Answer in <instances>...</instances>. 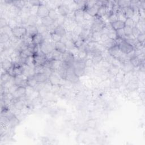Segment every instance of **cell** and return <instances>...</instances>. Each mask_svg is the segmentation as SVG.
Masks as SVG:
<instances>
[{"mask_svg": "<svg viewBox=\"0 0 145 145\" xmlns=\"http://www.w3.org/2000/svg\"><path fill=\"white\" fill-rule=\"evenodd\" d=\"M72 67L75 75L79 78L81 77L84 74V69L86 67L85 60L75 58L72 64Z\"/></svg>", "mask_w": 145, "mask_h": 145, "instance_id": "cell-1", "label": "cell"}, {"mask_svg": "<svg viewBox=\"0 0 145 145\" xmlns=\"http://www.w3.org/2000/svg\"><path fill=\"white\" fill-rule=\"evenodd\" d=\"M40 49L45 55L51 53L54 50V43L52 41H44L40 45Z\"/></svg>", "mask_w": 145, "mask_h": 145, "instance_id": "cell-2", "label": "cell"}, {"mask_svg": "<svg viewBox=\"0 0 145 145\" xmlns=\"http://www.w3.org/2000/svg\"><path fill=\"white\" fill-rule=\"evenodd\" d=\"M35 65L36 66H44L47 62L46 56L44 54L41 52H38L36 54L33 55Z\"/></svg>", "mask_w": 145, "mask_h": 145, "instance_id": "cell-3", "label": "cell"}, {"mask_svg": "<svg viewBox=\"0 0 145 145\" xmlns=\"http://www.w3.org/2000/svg\"><path fill=\"white\" fill-rule=\"evenodd\" d=\"M62 81V79L56 71H53L48 78V82L52 86H60Z\"/></svg>", "mask_w": 145, "mask_h": 145, "instance_id": "cell-4", "label": "cell"}, {"mask_svg": "<svg viewBox=\"0 0 145 145\" xmlns=\"http://www.w3.org/2000/svg\"><path fill=\"white\" fill-rule=\"evenodd\" d=\"M12 35L21 39L26 35V28L23 26H16L12 29Z\"/></svg>", "mask_w": 145, "mask_h": 145, "instance_id": "cell-5", "label": "cell"}, {"mask_svg": "<svg viewBox=\"0 0 145 145\" xmlns=\"http://www.w3.org/2000/svg\"><path fill=\"white\" fill-rule=\"evenodd\" d=\"M49 8L47 7L46 4L43 3L38 7L36 15L41 19L48 16Z\"/></svg>", "mask_w": 145, "mask_h": 145, "instance_id": "cell-6", "label": "cell"}, {"mask_svg": "<svg viewBox=\"0 0 145 145\" xmlns=\"http://www.w3.org/2000/svg\"><path fill=\"white\" fill-rule=\"evenodd\" d=\"M84 10L81 8L76 9L74 11V19L77 24L82 25L84 22Z\"/></svg>", "mask_w": 145, "mask_h": 145, "instance_id": "cell-7", "label": "cell"}, {"mask_svg": "<svg viewBox=\"0 0 145 145\" xmlns=\"http://www.w3.org/2000/svg\"><path fill=\"white\" fill-rule=\"evenodd\" d=\"M75 56L70 52L67 50L65 53L62 54V62L70 65L72 66V64L75 61Z\"/></svg>", "mask_w": 145, "mask_h": 145, "instance_id": "cell-8", "label": "cell"}, {"mask_svg": "<svg viewBox=\"0 0 145 145\" xmlns=\"http://www.w3.org/2000/svg\"><path fill=\"white\" fill-rule=\"evenodd\" d=\"M59 15L66 16L71 11L69 5L65 3H61L56 8Z\"/></svg>", "mask_w": 145, "mask_h": 145, "instance_id": "cell-9", "label": "cell"}, {"mask_svg": "<svg viewBox=\"0 0 145 145\" xmlns=\"http://www.w3.org/2000/svg\"><path fill=\"white\" fill-rule=\"evenodd\" d=\"M134 67L130 62V61H126L125 62L121 63L120 66V69L126 74L130 72H131L134 69Z\"/></svg>", "mask_w": 145, "mask_h": 145, "instance_id": "cell-10", "label": "cell"}, {"mask_svg": "<svg viewBox=\"0 0 145 145\" xmlns=\"http://www.w3.org/2000/svg\"><path fill=\"white\" fill-rule=\"evenodd\" d=\"M39 19L36 15H30L27 19L25 27L27 26H36Z\"/></svg>", "mask_w": 145, "mask_h": 145, "instance_id": "cell-11", "label": "cell"}, {"mask_svg": "<svg viewBox=\"0 0 145 145\" xmlns=\"http://www.w3.org/2000/svg\"><path fill=\"white\" fill-rule=\"evenodd\" d=\"M118 46L120 49V51L122 53L126 54L131 52L134 49L133 46L127 43V42H126L125 40H123V41Z\"/></svg>", "mask_w": 145, "mask_h": 145, "instance_id": "cell-12", "label": "cell"}, {"mask_svg": "<svg viewBox=\"0 0 145 145\" xmlns=\"http://www.w3.org/2000/svg\"><path fill=\"white\" fill-rule=\"evenodd\" d=\"M91 59L94 66L98 65L103 59V56L101 53L97 52H93L92 53Z\"/></svg>", "mask_w": 145, "mask_h": 145, "instance_id": "cell-13", "label": "cell"}, {"mask_svg": "<svg viewBox=\"0 0 145 145\" xmlns=\"http://www.w3.org/2000/svg\"><path fill=\"white\" fill-rule=\"evenodd\" d=\"M1 68H2L5 71H7L11 68H12L13 66V63L12 61L10 59V58L9 57H7V58H5L4 59L1 60Z\"/></svg>", "mask_w": 145, "mask_h": 145, "instance_id": "cell-14", "label": "cell"}, {"mask_svg": "<svg viewBox=\"0 0 145 145\" xmlns=\"http://www.w3.org/2000/svg\"><path fill=\"white\" fill-rule=\"evenodd\" d=\"M26 87H18L16 90L12 94L14 99H20L25 95Z\"/></svg>", "mask_w": 145, "mask_h": 145, "instance_id": "cell-15", "label": "cell"}, {"mask_svg": "<svg viewBox=\"0 0 145 145\" xmlns=\"http://www.w3.org/2000/svg\"><path fill=\"white\" fill-rule=\"evenodd\" d=\"M33 77L37 83H46L48 82L49 77L44 73H36Z\"/></svg>", "mask_w": 145, "mask_h": 145, "instance_id": "cell-16", "label": "cell"}, {"mask_svg": "<svg viewBox=\"0 0 145 145\" xmlns=\"http://www.w3.org/2000/svg\"><path fill=\"white\" fill-rule=\"evenodd\" d=\"M99 7L100 6L96 2V3L94 5H93L92 6H91L90 7L86 8L84 11H86L91 16L94 17V16H96L97 15V12H98V10H99Z\"/></svg>", "mask_w": 145, "mask_h": 145, "instance_id": "cell-17", "label": "cell"}, {"mask_svg": "<svg viewBox=\"0 0 145 145\" xmlns=\"http://www.w3.org/2000/svg\"><path fill=\"white\" fill-rule=\"evenodd\" d=\"M108 54L111 56L113 57L114 58H117L118 57V56L120 55V54L121 53V51L120 49L119 48V46L117 45H114L113 46H112V48L108 49L107 50Z\"/></svg>", "mask_w": 145, "mask_h": 145, "instance_id": "cell-18", "label": "cell"}, {"mask_svg": "<svg viewBox=\"0 0 145 145\" xmlns=\"http://www.w3.org/2000/svg\"><path fill=\"white\" fill-rule=\"evenodd\" d=\"M54 49L62 54L65 53L67 51L65 44L61 41L54 43Z\"/></svg>", "mask_w": 145, "mask_h": 145, "instance_id": "cell-19", "label": "cell"}, {"mask_svg": "<svg viewBox=\"0 0 145 145\" xmlns=\"http://www.w3.org/2000/svg\"><path fill=\"white\" fill-rule=\"evenodd\" d=\"M120 67L116 65H110V66L109 67V68L108 69V73L109 74V76H112L113 77H114L116 76V75L118 72V71H120Z\"/></svg>", "mask_w": 145, "mask_h": 145, "instance_id": "cell-20", "label": "cell"}, {"mask_svg": "<svg viewBox=\"0 0 145 145\" xmlns=\"http://www.w3.org/2000/svg\"><path fill=\"white\" fill-rule=\"evenodd\" d=\"M54 32L62 37L66 36L67 31L63 25H57L54 29Z\"/></svg>", "mask_w": 145, "mask_h": 145, "instance_id": "cell-21", "label": "cell"}, {"mask_svg": "<svg viewBox=\"0 0 145 145\" xmlns=\"http://www.w3.org/2000/svg\"><path fill=\"white\" fill-rule=\"evenodd\" d=\"M13 76H12L7 71H5L1 74V85H4L6 83L10 82Z\"/></svg>", "mask_w": 145, "mask_h": 145, "instance_id": "cell-22", "label": "cell"}, {"mask_svg": "<svg viewBox=\"0 0 145 145\" xmlns=\"http://www.w3.org/2000/svg\"><path fill=\"white\" fill-rule=\"evenodd\" d=\"M44 41L42 34L39 33L32 37V43L36 45H40L44 42Z\"/></svg>", "mask_w": 145, "mask_h": 145, "instance_id": "cell-23", "label": "cell"}, {"mask_svg": "<svg viewBox=\"0 0 145 145\" xmlns=\"http://www.w3.org/2000/svg\"><path fill=\"white\" fill-rule=\"evenodd\" d=\"M26 35L31 37L38 33L36 26H27L26 27Z\"/></svg>", "mask_w": 145, "mask_h": 145, "instance_id": "cell-24", "label": "cell"}, {"mask_svg": "<svg viewBox=\"0 0 145 145\" xmlns=\"http://www.w3.org/2000/svg\"><path fill=\"white\" fill-rule=\"evenodd\" d=\"M121 10L123 11L126 18H131L135 12V11L130 6Z\"/></svg>", "mask_w": 145, "mask_h": 145, "instance_id": "cell-25", "label": "cell"}, {"mask_svg": "<svg viewBox=\"0 0 145 145\" xmlns=\"http://www.w3.org/2000/svg\"><path fill=\"white\" fill-rule=\"evenodd\" d=\"M130 62L133 65L134 67H138L143 62H144V60H142L139 57H134L130 60Z\"/></svg>", "mask_w": 145, "mask_h": 145, "instance_id": "cell-26", "label": "cell"}, {"mask_svg": "<svg viewBox=\"0 0 145 145\" xmlns=\"http://www.w3.org/2000/svg\"><path fill=\"white\" fill-rule=\"evenodd\" d=\"M40 22L41 23L44 25L45 26L49 27V26L52 25V24H53L55 22V21H54L53 20H52L50 17H49L48 16L46 17H45L42 19H40Z\"/></svg>", "mask_w": 145, "mask_h": 145, "instance_id": "cell-27", "label": "cell"}, {"mask_svg": "<svg viewBox=\"0 0 145 145\" xmlns=\"http://www.w3.org/2000/svg\"><path fill=\"white\" fill-rule=\"evenodd\" d=\"M111 27L112 28L115 29L116 31L120 29L123 28L125 27V23L123 22L120 21V20H117L114 22V23L110 24Z\"/></svg>", "mask_w": 145, "mask_h": 145, "instance_id": "cell-28", "label": "cell"}, {"mask_svg": "<svg viewBox=\"0 0 145 145\" xmlns=\"http://www.w3.org/2000/svg\"><path fill=\"white\" fill-rule=\"evenodd\" d=\"M48 16L54 21H56L59 16V14L56 8H50L49 11Z\"/></svg>", "mask_w": 145, "mask_h": 145, "instance_id": "cell-29", "label": "cell"}, {"mask_svg": "<svg viewBox=\"0 0 145 145\" xmlns=\"http://www.w3.org/2000/svg\"><path fill=\"white\" fill-rule=\"evenodd\" d=\"M144 20L140 19L136 24L135 27L141 33H144Z\"/></svg>", "mask_w": 145, "mask_h": 145, "instance_id": "cell-30", "label": "cell"}, {"mask_svg": "<svg viewBox=\"0 0 145 145\" xmlns=\"http://www.w3.org/2000/svg\"><path fill=\"white\" fill-rule=\"evenodd\" d=\"M1 33H6L11 37L12 36V28L8 24H7L6 25L1 28Z\"/></svg>", "mask_w": 145, "mask_h": 145, "instance_id": "cell-31", "label": "cell"}, {"mask_svg": "<svg viewBox=\"0 0 145 145\" xmlns=\"http://www.w3.org/2000/svg\"><path fill=\"white\" fill-rule=\"evenodd\" d=\"M107 36H108L109 39L113 40H115L117 39V37L116 31L115 29H114L113 28H112V27H110L109 28L108 32L107 33Z\"/></svg>", "mask_w": 145, "mask_h": 145, "instance_id": "cell-32", "label": "cell"}, {"mask_svg": "<svg viewBox=\"0 0 145 145\" xmlns=\"http://www.w3.org/2000/svg\"><path fill=\"white\" fill-rule=\"evenodd\" d=\"M101 44L104 45V46L107 50H108V49L112 48V46L116 45L114 40H112V39H108V40H106L105 41L102 42Z\"/></svg>", "mask_w": 145, "mask_h": 145, "instance_id": "cell-33", "label": "cell"}, {"mask_svg": "<svg viewBox=\"0 0 145 145\" xmlns=\"http://www.w3.org/2000/svg\"><path fill=\"white\" fill-rule=\"evenodd\" d=\"M24 65H25L27 66H28L29 67H33V68L35 67V62H34V59H33V56H28L26 58V59L25 60Z\"/></svg>", "mask_w": 145, "mask_h": 145, "instance_id": "cell-34", "label": "cell"}, {"mask_svg": "<svg viewBox=\"0 0 145 145\" xmlns=\"http://www.w3.org/2000/svg\"><path fill=\"white\" fill-rule=\"evenodd\" d=\"M10 40V36L6 33H1L0 42L1 44H5L9 42Z\"/></svg>", "mask_w": 145, "mask_h": 145, "instance_id": "cell-35", "label": "cell"}, {"mask_svg": "<svg viewBox=\"0 0 145 145\" xmlns=\"http://www.w3.org/2000/svg\"><path fill=\"white\" fill-rule=\"evenodd\" d=\"M106 14V7L104 5H102L99 7L98 12H97V14L96 16L99 18H101V17L104 16V15H105Z\"/></svg>", "mask_w": 145, "mask_h": 145, "instance_id": "cell-36", "label": "cell"}, {"mask_svg": "<svg viewBox=\"0 0 145 145\" xmlns=\"http://www.w3.org/2000/svg\"><path fill=\"white\" fill-rule=\"evenodd\" d=\"M117 20H118V19H117L116 13H113L112 12V13H111L110 14H109L108 15L106 23L112 24V23H114V22H116Z\"/></svg>", "mask_w": 145, "mask_h": 145, "instance_id": "cell-37", "label": "cell"}, {"mask_svg": "<svg viewBox=\"0 0 145 145\" xmlns=\"http://www.w3.org/2000/svg\"><path fill=\"white\" fill-rule=\"evenodd\" d=\"M36 27H37V31H38V33H43L44 32H45L46 31H48V28L47 27L45 26L44 25H43L41 22L40 23H38L37 25H36Z\"/></svg>", "mask_w": 145, "mask_h": 145, "instance_id": "cell-38", "label": "cell"}, {"mask_svg": "<svg viewBox=\"0 0 145 145\" xmlns=\"http://www.w3.org/2000/svg\"><path fill=\"white\" fill-rule=\"evenodd\" d=\"M52 57H53V59L62 61V54L54 49L52 52Z\"/></svg>", "mask_w": 145, "mask_h": 145, "instance_id": "cell-39", "label": "cell"}, {"mask_svg": "<svg viewBox=\"0 0 145 145\" xmlns=\"http://www.w3.org/2000/svg\"><path fill=\"white\" fill-rule=\"evenodd\" d=\"M116 15H117V19L118 20L125 22V21L126 20V19H127L124 14V13L123 12V11L120 9L117 12H116Z\"/></svg>", "mask_w": 145, "mask_h": 145, "instance_id": "cell-40", "label": "cell"}, {"mask_svg": "<svg viewBox=\"0 0 145 145\" xmlns=\"http://www.w3.org/2000/svg\"><path fill=\"white\" fill-rule=\"evenodd\" d=\"M130 1H117V5L121 9L125 8L130 6Z\"/></svg>", "mask_w": 145, "mask_h": 145, "instance_id": "cell-41", "label": "cell"}, {"mask_svg": "<svg viewBox=\"0 0 145 145\" xmlns=\"http://www.w3.org/2000/svg\"><path fill=\"white\" fill-rule=\"evenodd\" d=\"M61 39H62V37H61L58 34H57L54 32L51 33V40L53 42L56 43L57 42L60 41H61Z\"/></svg>", "mask_w": 145, "mask_h": 145, "instance_id": "cell-42", "label": "cell"}, {"mask_svg": "<svg viewBox=\"0 0 145 145\" xmlns=\"http://www.w3.org/2000/svg\"><path fill=\"white\" fill-rule=\"evenodd\" d=\"M27 80L28 86H29V87H31L33 88L35 86V85L37 83L33 76L27 78Z\"/></svg>", "mask_w": 145, "mask_h": 145, "instance_id": "cell-43", "label": "cell"}, {"mask_svg": "<svg viewBox=\"0 0 145 145\" xmlns=\"http://www.w3.org/2000/svg\"><path fill=\"white\" fill-rule=\"evenodd\" d=\"M124 23H125V26H127L131 28L135 27V24H136L131 18H127L125 21Z\"/></svg>", "mask_w": 145, "mask_h": 145, "instance_id": "cell-44", "label": "cell"}, {"mask_svg": "<svg viewBox=\"0 0 145 145\" xmlns=\"http://www.w3.org/2000/svg\"><path fill=\"white\" fill-rule=\"evenodd\" d=\"M133 28L130 27L125 26L123 28V30L126 35V37H129L133 36Z\"/></svg>", "mask_w": 145, "mask_h": 145, "instance_id": "cell-45", "label": "cell"}, {"mask_svg": "<svg viewBox=\"0 0 145 145\" xmlns=\"http://www.w3.org/2000/svg\"><path fill=\"white\" fill-rule=\"evenodd\" d=\"M144 37H145V35H144V33H140L136 37L137 40L138 41V42H139L141 45H144Z\"/></svg>", "mask_w": 145, "mask_h": 145, "instance_id": "cell-46", "label": "cell"}, {"mask_svg": "<svg viewBox=\"0 0 145 145\" xmlns=\"http://www.w3.org/2000/svg\"><path fill=\"white\" fill-rule=\"evenodd\" d=\"M95 72V69L93 66L91 67H86L84 69V75H91L93 73Z\"/></svg>", "mask_w": 145, "mask_h": 145, "instance_id": "cell-47", "label": "cell"}, {"mask_svg": "<svg viewBox=\"0 0 145 145\" xmlns=\"http://www.w3.org/2000/svg\"><path fill=\"white\" fill-rule=\"evenodd\" d=\"M19 86H18L16 84H12L11 85H10L7 88V91L8 92H9L11 94H12L18 88Z\"/></svg>", "mask_w": 145, "mask_h": 145, "instance_id": "cell-48", "label": "cell"}, {"mask_svg": "<svg viewBox=\"0 0 145 145\" xmlns=\"http://www.w3.org/2000/svg\"><path fill=\"white\" fill-rule=\"evenodd\" d=\"M116 32H117V37H121V38H122V39H124L126 37V35H125V33L123 28H122V29H118V30H117V31H116Z\"/></svg>", "mask_w": 145, "mask_h": 145, "instance_id": "cell-49", "label": "cell"}, {"mask_svg": "<svg viewBox=\"0 0 145 145\" xmlns=\"http://www.w3.org/2000/svg\"><path fill=\"white\" fill-rule=\"evenodd\" d=\"M8 24V21L7 20L6 18L4 17H1V19H0V28H2L5 25Z\"/></svg>", "mask_w": 145, "mask_h": 145, "instance_id": "cell-50", "label": "cell"}, {"mask_svg": "<svg viewBox=\"0 0 145 145\" xmlns=\"http://www.w3.org/2000/svg\"><path fill=\"white\" fill-rule=\"evenodd\" d=\"M140 33H141V32H140L136 27H134V28H133V36L135 38H136L137 36Z\"/></svg>", "mask_w": 145, "mask_h": 145, "instance_id": "cell-51", "label": "cell"}, {"mask_svg": "<svg viewBox=\"0 0 145 145\" xmlns=\"http://www.w3.org/2000/svg\"><path fill=\"white\" fill-rule=\"evenodd\" d=\"M124 39L121 38V37H117V39L114 40V42H115V44L117 46H119L123 41Z\"/></svg>", "mask_w": 145, "mask_h": 145, "instance_id": "cell-52", "label": "cell"}]
</instances>
